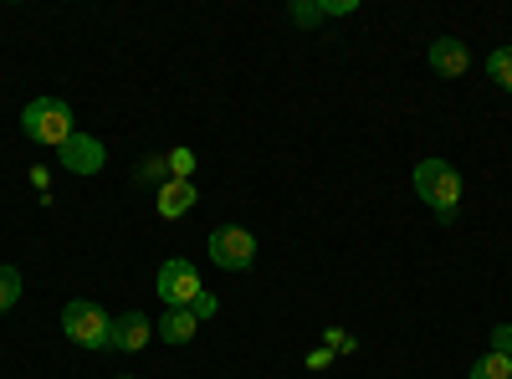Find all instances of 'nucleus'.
<instances>
[{"instance_id": "obj_1", "label": "nucleus", "mask_w": 512, "mask_h": 379, "mask_svg": "<svg viewBox=\"0 0 512 379\" xmlns=\"http://www.w3.org/2000/svg\"><path fill=\"white\" fill-rule=\"evenodd\" d=\"M21 134H26L31 144H41V149H62V144L77 134V129H72V108H67L62 98H36V103H26Z\"/></svg>"}, {"instance_id": "obj_2", "label": "nucleus", "mask_w": 512, "mask_h": 379, "mask_svg": "<svg viewBox=\"0 0 512 379\" xmlns=\"http://www.w3.org/2000/svg\"><path fill=\"white\" fill-rule=\"evenodd\" d=\"M410 180H415V195H420L425 205H431L441 221H451V216H456V205H461V175L451 170L446 159H420Z\"/></svg>"}, {"instance_id": "obj_3", "label": "nucleus", "mask_w": 512, "mask_h": 379, "mask_svg": "<svg viewBox=\"0 0 512 379\" xmlns=\"http://www.w3.org/2000/svg\"><path fill=\"white\" fill-rule=\"evenodd\" d=\"M62 328H67V339L77 349H113V318L88 298H72L62 308Z\"/></svg>"}, {"instance_id": "obj_4", "label": "nucleus", "mask_w": 512, "mask_h": 379, "mask_svg": "<svg viewBox=\"0 0 512 379\" xmlns=\"http://www.w3.org/2000/svg\"><path fill=\"white\" fill-rule=\"evenodd\" d=\"M205 246H210V262L226 267V272H246V267H256V236H251L246 226H216Z\"/></svg>"}, {"instance_id": "obj_5", "label": "nucleus", "mask_w": 512, "mask_h": 379, "mask_svg": "<svg viewBox=\"0 0 512 379\" xmlns=\"http://www.w3.org/2000/svg\"><path fill=\"white\" fill-rule=\"evenodd\" d=\"M154 287H159V298H164L169 308H190V303L200 298V292H205V287H200V272H195V262H190V257L164 262Z\"/></svg>"}, {"instance_id": "obj_6", "label": "nucleus", "mask_w": 512, "mask_h": 379, "mask_svg": "<svg viewBox=\"0 0 512 379\" xmlns=\"http://www.w3.org/2000/svg\"><path fill=\"white\" fill-rule=\"evenodd\" d=\"M57 154H62V164H67L72 175H98V170H103V159H108L103 139L82 134V129H77V134H72V139H67V144H62Z\"/></svg>"}, {"instance_id": "obj_7", "label": "nucleus", "mask_w": 512, "mask_h": 379, "mask_svg": "<svg viewBox=\"0 0 512 379\" xmlns=\"http://www.w3.org/2000/svg\"><path fill=\"white\" fill-rule=\"evenodd\" d=\"M154 339V323L134 308V313H123V318H113V349H123V354H139L144 344Z\"/></svg>"}, {"instance_id": "obj_8", "label": "nucleus", "mask_w": 512, "mask_h": 379, "mask_svg": "<svg viewBox=\"0 0 512 379\" xmlns=\"http://www.w3.org/2000/svg\"><path fill=\"white\" fill-rule=\"evenodd\" d=\"M431 67L441 77H461L466 67H472V52H466V41H456V36H436L431 41Z\"/></svg>"}, {"instance_id": "obj_9", "label": "nucleus", "mask_w": 512, "mask_h": 379, "mask_svg": "<svg viewBox=\"0 0 512 379\" xmlns=\"http://www.w3.org/2000/svg\"><path fill=\"white\" fill-rule=\"evenodd\" d=\"M195 210V185L190 180H164L159 185V216L164 221H180V216H190Z\"/></svg>"}, {"instance_id": "obj_10", "label": "nucleus", "mask_w": 512, "mask_h": 379, "mask_svg": "<svg viewBox=\"0 0 512 379\" xmlns=\"http://www.w3.org/2000/svg\"><path fill=\"white\" fill-rule=\"evenodd\" d=\"M154 333H159L164 344H190L195 333H200V318H195L190 308H169V313L154 323Z\"/></svg>"}, {"instance_id": "obj_11", "label": "nucleus", "mask_w": 512, "mask_h": 379, "mask_svg": "<svg viewBox=\"0 0 512 379\" xmlns=\"http://www.w3.org/2000/svg\"><path fill=\"white\" fill-rule=\"evenodd\" d=\"M472 379H512V354H482L472 364Z\"/></svg>"}, {"instance_id": "obj_12", "label": "nucleus", "mask_w": 512, "mask_h": 379, "mask_svg": "<svg viewBox=\"0 0 512 379\" xmlns=\"http://www.w3.org/2000/svg\"><path fill=\"white\" fill-rule=\"evenodd\" d=\"M487 72H492V82H497L502 93H512V47L492 52V57H487Z\"/></svg>"}, {"instance_id": "obj_13", "label": "nucleus", "mask_w": 512, "mask_h": 379, "mask_svg": "<svg viewBox=\"0 0 512 379\" xmlns=\"http://www.w3.org/2000/svg\"><path fill=\"white\" fill-rule=\"evenodd\" d=\"M16 303H21V272L0 267V308H16Z\"/></svg>"}, {"instance_id": "obj_14", "label": "nucleus", "mask_w": 512, "mask_h": 379, "mask_svg": "<svg viewBox=\"0 0 512 379\" xmlns=\"http://www.w3.org/2000/svg\"><path fill=\"white\" fill-rule=\"evenodd\" d=\"M164 164H169V180H190V170H195V154H190V149H175Z\"/></svg>"}, {"instance_id": "obj_15", "label": "nucleus", "mask_w": 512, "mask_h": 379, "mask_svg": "<svg viewBox=\"0 0 512 379\" xmlns=\"http://www.w3.org/2000/svg\"><path fill=\"white\" fill-rule=\"evenodd\" d=\"M190 313H195L200 323H210V318H216V313H221V298H216V292H200V298L190 303Z\"/></svg>"}, {"instance_id": "obj_16", "label": "nucleus", "mask_w": 512, "mask_h": 379, "mask_svg": "<svg viewBox=\"0 0 512 379\" xmlns=\"http://www.w3.org/2000/svg\"><path fill=\"white\" fill-rule=\"evenodd\" d=\"M164 170H169V164H164V159H144V164H139V175H134V180H139V185H154V180H159Z\"/></svg>"}, {"instance_id": "obj_17", "label": "nucleus", "mask_w": 512, "mask_h": 379, "mask_svg": "<svg viewBox=\"0 0 512 379\" xmlns=\"http://www.w3.org/2000/svg\"><path fill=\"white\" fill-rule=\"evenodd\" d=\"M492 354H512V323H497L492 328Z\"/></svg>"}, {"instance_id": "obj_18", "label": "nucleus", "mask_w": 512, "mask_h": 379, "mask_svg": "<svg viewBox=\"0 0 512 379\" xmlns=\"http://www.w3.org/2000/svg\"><path fill=\"white\" fill-rule=\"evenodd\" d=\"M287 16H292L297 26H313V21H323V6H292Z\"/></svg>"}, {"instance_id": "obj_19", "label": "nucleus", "mask_w": 512, "mask_h": 379, "mask_svg": "<svg viewBox=\"0 0 512 379\" xmlns=\"http://www.w3.org/2000/svg\"><path fill=\"white\" fill-rule=\"evenodd\" d=\"M118 379H134V374H118Z\"/></svg>"}]
</instances>
